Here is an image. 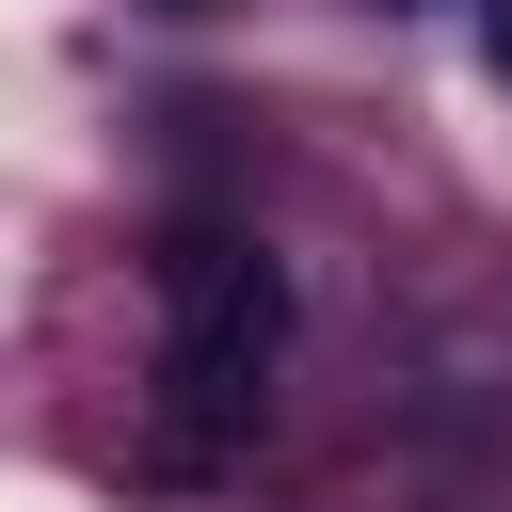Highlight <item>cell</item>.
<instances>
[{
    "mask_svg": "<svg viewBox=\"0 0 512 512\" xmlns=\"http://www.w3.org/2000/svg\"><path fill=\"white\" fill-rule=\"evenodd\" d=\"M160 16H240V0H160Z\"/></svg>",
    "mask_w": 512,
    "mask_h": 512,
    "instance_id": "obj_3",
    "label": "cell"
},
{
    "mask_svg": "<svg viewBox=\"0 0 512 512\" xmlns=\"http://www.w3.org/2000/svg\"><path fill=\"white\" fill-rule=\"evenodd\" d=\"M480 64H496V80H512V0H480Z\"/></svg>",
    "mask_w": 512,
    "mask_h": 512,
    "instance_id": "obj_2",
    "label": "cell"
},
{
    "mask_svg": "<svg viewBox=\"0 0 512 512\" xmlns=\"http://www.w3.org/2000/svg\"><path fill=\"white\" fill-rule=\"evenodd\" d=\"M384 16H416V0H384Z\"/></svg>",
    "mask_w": 512,
    "mask_h": 512,
    "instance_id": "obj_4",
    "label": "cell"
},
{
    "mask_svg": "<svg viewBox=\"0 0 512 512\" xmlns=\"http://www.w3.org/2000/svg\"><path fill=\"white\" fill-rule=\"evenodd\" d=\"M272 352H288V256L208 208L160 224V480H208L224 448H256Z\"/></svg>",
    "mask_w": 512,
    "mask_h": 512,
    "instance_id": "obj_1",
    "label": "cell"
}]
</instances>
